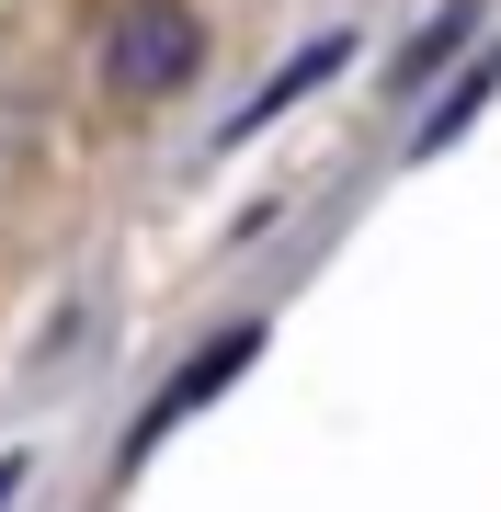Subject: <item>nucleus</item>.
I'll return each mask as SVG.
<instances>
[{
    "mask_svg": "<svg viewBox=\"0 0 501 512\" xmlns=\"http://www.w3.org/2000/svg\"><path fill=\"white\" fill-rule=\"evenodd\" d=\"M194 69H205L194 0H114V23H103V80H114L126 103H171Z\"/></svg>",
    "mask_w": 501,
    "mask_h": 512,
    "instance_id": "obj_1",
    "label": "nucleus"
},
{
    "mask_svg": "<svg viewBox=\"0 0 501 512\" xmlns=\"http://www.w3.org/2000/svg\"><path fill=\"white\" fill-rule=\"evenodd\" d=\"M251 353H262V330H217V342H205L194 365H183V376H171L160 399H149V421H137V444H126V456H149V444H160L183 410H205L217 387H240V376H251Z\"/></svg>",
    "mask_w": 501,
    "mask_h": 512,
    "instance_id": "obj_2",
    "label": "nucleus"
},
{
    "mask_svg": "<svg viewBox=\"0 0 501 512\" xmlns=\"http://www.w3.org/2000/svg\"><path fill=\"white\" fill-rule=\"evenodd\" d=\"M342 57H353L342 35H319V46H297V57H285V69H274V92H251L240 114H228V148H240V137H262V126H274V114H285V103H308V92H319V80H331V69H342Z\"/></svg>",
    "mask_w": 501,
    "mask_h": 512,
    "instance_id": "obj_3",
    "label": "nucleus"
},
{
    "mask_svg": "<svg viewBox=\"0 0 501 512\" xmlns=\"http://www.w3.org/2000/svg\"><path fill=\"white\" fill-rule=\"evenodd\" d=\"M467 35H479V0H445V12H433L422 35H410V46L388 57V80H376V92H399V103H410V92H433V69H445V57H456Z\"/></svg>",
    "mask_w": 501,
    "mask_h": 512,
    "instance_id": "obj_4",
    "label": "nucleus"
},
{
    "mask_svg": "<svg viewBox=\"0 0 501 512\" xmlns=\"http://www.w3.org/2000/svg\"><path fill=\"white\" fill-rule=\"evenodd\" d=\"M490 80H501V69H467V80H456V92H445V103H433V114H422V126H410V148H422V160H433V148H456V126H467V114H479V103H490Z\"/></svg>",
    "mask_w": 501,
    "mask_h": 512,
    "instance_id": "obj_5",
    "label": "nucleus"
}]
</instances>
